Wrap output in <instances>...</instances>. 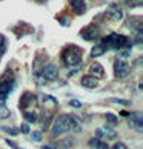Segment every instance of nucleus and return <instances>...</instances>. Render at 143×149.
Masks as SVG:
<instances>
[{"instance_id": "31", "label": "nucleus", "mask_w": 143, "mask_h": 149, "mask_svg": "<svg viewBox=\"0 0 143 149\" xmlns=\"http://www.w3.org/2000/svg\"><path fill=\"white\" fill-rule=\"evenodd\" d=\"M42 149H51V148H49V146H43Z\"/></svg>"}, {"instance_id": "15", "label": "nucleus", "mask_w": 143, "mask_h": 149, "mask_svg": "<svg viewBox=\"0 0 143 149\" xmlns=\"http://www.w3.org/2000/svg\"><path fill=\"white\" fill-rule=\"evenodd\" d=\"M108 51V49L105 48V45L103 43H98V45H96L94 48H92V51H91V57L92 58H97V57H100V56H103Z\"/></svg>"}, {"instance_id": "14", "label": "nucleus", "mask_w": 143, "mask_h": 149, "mask_svg": "<svg viewBox=\"0 0 143 149\" xmlns=\"http://www.w3.org/2000/svg\"><path fill=\"white\" fill-rule=\"evenodd\" d=\"M80 83H82L83 88H86V89H96V88L98 86L97 80L94 79V77H91V75H83Z\"/></svg>"}, {"instance_id": "20", "label": "nucleus", "mask_w": 143, "mask_h": 149, "mask_svg": "<svg viewBox=\"0 0 143 149\" xmlns=\"http://www.w3.org/2000/svg\"><path fill=\"white\" fill-rule=\"evenodd\" d=\"M11 115V112H9V109L5 106V104H2L0 103V120H5V118H8Z\"/></svg>"}, {"instance_id": "6", "label": "nucleus", "mask_w": 143, "mask_h": 149, "mask_svg": "<svg viewBox=\"0 0 143 149\" xmlns=\"http://www.w3.org/2000/svg\"><path fill=\"white\" fill-rule=\"evenodd\" d=\"M96 139L100 140H115L117 139V132L109 126H102L96 129Z\"/></svg>"}, {"instance_id": "10", "label": "nucleus", "mask_w": 143, "mask_h": 149, "mask_svg": "<svg viewBox=\"0 0 143 149\" xmlns=\"http://www.w3.org/2000/svg\"><path fill=\"white\" fill-rule=\"evenodd\" d=\"M36 102H37V98H36L34 94L32 92H25L23 95L20 97L19 106H20V109H28V108L32 106V104H36Z\"/></svg>"}, {"instance_id": "24", "label": "nucleus", "mask_w": 143, "mask_h": 149, "mask_svg": "<svg viewBox=\"0 0 143 149\" xmlns=\"http://www.w3.org/2000/svg\"><path fill=\"white\" fill-rule=\"evenodd\" d=\"M125 2L128 3L131 8H135V6H142V5H143V0H125Z\"/></svg>"}, {"instance_id": "23", "label": "nucleus", "mask_w": 143, "mask_h": 149, "mask_svg": "<svg viewBox=\"0 0 143 149\" xmlns=\"http://www.w3.org/2000/svg\"><path fill=\"white\" fill-rule=\"evenodd\" d=\"M66 148H71V141L69 140H63V141L56 143V149H66Z\"/></svg>"}, {"instance_id": "7", "label": "nucleus", "mask_w": 143, "mask_h": 149, "mask_svg": "<svg viewBox=\"0 0 143 149\" xmlns=\"http://www.w3.org/2000/svg\"><path fill=\"white\" fill-rule=\"evenodd\" d=\"M128 117H129V126H133L137 132H142L143 131V114L134 111V112L128 114Z\"/></svg>"}, {"instance_id": "28", "label": "nucleus", "mask_w": 143, "mask_h": 149, "mask_svg": "<svg viewBox=\"0 0 143 149\" xmlns=\"http://www.w3.org/2000/svg\"><path fill=\"white\" fill-rule=\"evenodd\" d=\"M69 106H73V108H82V103L79 100H69Z\"/></svg>"}, {"instance_id": "16", "label": "nucleus", "mask_w": 143, "mask_h": 149, "mask_svg": "<svg viewBox=\"0 0 143 149\" xmlns=\"http://www.w3.org/2000/svg\"><path fill=\"white\" fill-rule=\"evenodd\" d=\"M89 146L94 148V149H109V146L106 145L105 141L100 140V139H96V137L89 139Z\"/></svg>"}, {"instance_id": "26", "label": "nucleus", "mask_w": 143, "mask_h": 149, "mask_svg": "<svg viewBox=\"0 0 143 149\" xmlns=\"http://www.w3.org/2000/svg\"><path fill=\"white\" fill-rule=\"evenodd\" d=\"M31 139L32 140H34V141H40L42 140V132H32V134H31Z\"/></svg>"}, {"instance_id": "29", "label": "nucleus", "mask_w": 143, "mask_h": 149, "mask_svg": "<svg viewBox=\"0 0 143 149\" xmlns=\"http://www.w3.org/2000/svg\"><path fill=\"white\" fill-rule=\"evenodd\" d=\"M20 131L22 132H25V134H29V126H28V123H23L20 126Z\"/></svg>"}, {"instance_id": "18", "label": "nucleus", "mask_w": 143, "mask_h": 149, "mask_svg": "<svg viewBox=\"0 0 143 149\" xmlns=\"http://www.w3.org/2000/svg\"><path fill=\"white\" fill-rule=\"evenodd\" d=\"M105 118H106V123L109 125V126H115L119 123V118L115 117L114 114H111V112H108L106 115H105Z\"/></svg>"}, {"instance_id": "11", "label": "nucleus", "mask_w": 143, "mask_h": 149, "mask_svg": "<svg viewBox=\"0 0 143 149\" xmlns=\"http://www.w3.org/2000/svg\"><path fill=\"white\" fill-rule=\"evenodd\" d=\"M14 89V80H2L0 81V100L8 98L9 92Z\"/></svg>"}, {"instance_id": "9", "label": "nucleus", "mask_w": 143, "mask_h": 149, "mask_svg": "<svg viewBox=\"0 0 143 149\" xmlns=\"http://www.w3.org/2000/svg\"><path fill=\"white\" fill-rule=\"evenodd\" d=\"M80 36L83 37L86 42H92V40H96V38H98V28H96L94 25H89V26H86V28H83L80 31Z\"/></svg>"}, {"instance_id": "2", "label": "nucleus", "mask_w": 143, "mask_h": 149, "mask_svg": "<svg viewBox=\"0 0 143 149\" xmlns=\"http://www.w3.org/2000/svg\"><path fill=\"white\" fill-rule=\"evenodd\" d=\"M60 58L62 62L73 68V66H80L82 65V60H83V49L79 48L77 45H68L63 48L62 54H60Z\"/></svg>"}, {"instance_id": "4", "label": "nucleus", "mask_w": 143, "mask_h": 149, "mask_svg": "<svg viewBox=\"0 0 143 149\" xmlns=\"http://www.w3.org/2000/svg\"><path fill=\"white\" fill-rule=\"evenodd\" d=\"M37 77H40L42 81H54L59 77V69H57L56 65L48 63V65H45L42 68V71L38 72Z\"/></svg>"}, {"instance_id": "3", "label": "nucleus", "mask_w": 143, "mask_h": 149, "mask_svg": "<svg viewBox=\"0 0 143 149\" xmlns=\"http://www.w3.org/2000/svg\"><path fill=\"white\" fill-rule=\"evenodd\" d=\"M103 45L106 49H131L133 46V40L123 34H117V32H111L109 36L103 38Z\"/></svg>"}, {"instance_id": "27", "label": "nucleus", "mask_w": 143, "mask_h": 149, "mask_svg": "<svg viewBox=\"0 0 143 149\" xmlns=\"http://www.w3.org/2000/svg\"><path fill=\"white\" fill-rule=\"evenodd\" d=\"M111 149H128V146L125 145V143H122V141H119V143H115V145L111 148Z\"/></svg>"}, {"instance_id": "19", "label": "nucleus", "mask_w": 143, "mask_h": 149, "mask_svg": "<svg viewBox=\"0 0 143 149\" xmlns=\"http://www.w3.org/2000/svg\"><path fill=\"white\" fill-rule=\"evenodd\" d=\"M0 129L3 132H6V134H9V135H19L20 134V131L17 128H11V126H2Z\"/></svg>"}, {"instance_id": "12", "label": "nucleus", "mask_w": 143, "mask_h": 149, "mask_svg": "<svg viewBox=\"0 0 143 149\" xmlns=\"http://www.w3.org/2000/svg\"><path fill=\"white\" fill-rule=\"evenodd\" d=\"M69 6L77 15L86 13V2L85 0H69Z\"/></svg>"}, {"instance_id": "5", "label": "nucleus", "mask_w": 143, "mask_h": 149, "mask_svg": "<svg viewBox=\"0 0 143 149\" xmlns=\"http://www.w3.org/2000/svg\"><path fill=\"white\" fill-rule=\"evenodd\" d=\"M129 72H131V68L125 60L117 58L114 62V77L115 79H125V77L129 75Z\"/></svg>"}, {"instance_id": "30", "label": "nucleus", "mask_w": 143, "mask_h": 149, "mask_svg": "<svg viewBox=\"0 0 143 149\" xmlns=\"http://www.w3.org/2000/svg\"><path fill=\"white\" fill-rule=\"evenodd\" d=\"M6 143H8V146H11V148H14V149H20V148H19L17 145H15L14 141H11V140H8V139H6Z\"/></svg>"}, {"instance_id": "1", "label": "nucleus", "mask_w": 143, "mask_h": 149, "mask_svg": "<svg viewBox=\"0 0 143 149\" xmlns=\"http://www.w3.org/2000/svg\"><path fill=\"white\" fill-rule=\"evenodd\" d=\"M82 129V123L79 121V118L74 117L71 114H60L57 118H54L52 126H51V137L56 139L60 137L62 134H66L69 131H75L79 132Z\"/></svg>"}, {"instance_id": "21", "label": "nucleus", "mask_w": 143, "mask_h": 149, "mask_svg": "<svg viewBox=\"0 0 143 149\" xmlns=\"http://www.w3.org/2000/svg\"><path fill=\"white\" fill-rule=\"evenodd\" d=\"M5 51H6V38L3 34H0V57L5 54Z\"/></svg>"}, {"instance_id": "13", "label": "nucleus", "mask_w": 143, "mask_h": 149, "mask_svg": "<svg viewBox=\"0 0 143 149\" xmlns=\"http://www.w3.org/2000/svg\"><path fill=\"white\" fill-rule=\"evenodd\" d=\"M89 72H91V77H94V79H103L105 77V69H103V66L100 63H97L94 62L91 65V68H89Z\"/></svg>"}, {"instance_id": "17", "label": "nucleus", "mask_w": 143, "mask_h": 149, "mask_svg": "<svg viewBox=\"0 0 143 149\" xmlns=\"http://www.w3.org/2000/svg\"><path fill=\"white\" fill-rule=\"evenodd\" d=\"M23 120L26 121V123H36V121H37V112L25 111L23 112Z\"/></svg>"}, {"instance_id": "22", "label": "nucleus", "mask_w": 143, "mask_h": 149, "mask_svg": "<svg viewBox=\"0 0 143 149\" xmlns=\"http://www.w3.org/2000/svg\"><path fill=\"white\" fill-rule=\"evenodd\" d=\"M43 103H45V104H51V106H57V100H56V98H52L51 95H45V97H43Z\"/></svg>"}, {"instance_id": "8", "label": "nucleus", "mask_w": 143, "mask_h": 149, "mask_svg": "<svg viewBox=\"0 0 143 149\" xmlns=\"http://www.w3.org/2000/svg\"><path fill=\"white\" fill-rule=\"evenodd\" d=\"M106 15H108V19H111V20H114V22H119V20L123 19V9L120 8L119 5L111 3V5L106 8Z\"/></svg>"}, {"instance_id": "25", "label": "nucleus", "mask_w": 143, "mask_h": 149, "mask_svg": "<svg viewBox=\"0 0 143 149\" xmlns=\"http://www.w3.org/2000/svg\"><path fill=\"white\" fill-rule=\"evenodd\" d=\"M112 103H117V104H123V106H128L129 102L128 100H122V98H111Z\"/></svg>"}]
</instances>
